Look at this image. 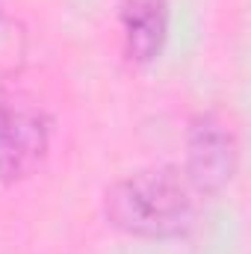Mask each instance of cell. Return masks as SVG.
Masks as SVG:
<instances>
[{"mask_svg": "<svg viewBox=\"0 0 251 254\" xmlns=\"http://www.w3.org/2000/svg\"><path fill=\"white\" fill-rule=\"evenodd\" d=\"M104 219L125 237L181 240L195 225V192L175 166H148L104 192Z\"/></svg>", "mask_w": 251, "mask_h": 254, "instance_id": "obj_1", "label": "cell"}, {"mask_svg": "<svg viewBox=\"0 0 251 254\" xmlns=\"http://www.w3.org/2000/svg\"><path fill=\"white\" fill-rule=\"evenodd\" d=\"M54 122L21 89H0V184L30 181L48 160Z\"/></svg>", "mask_w": 251, "mask_h": 254, "instance_id": "obj_2", "label": "cell"}, {"mask_svg": "<svg viewBox=\"0 0 251 254\" xmlns=\"http://www.w3.org/2000/svg\"><path fill=\"white\" fill-rule=\"evenodd\" d=\"M240 166V139L231 119L201 110L184 133V178L195 195H219L231 187Z\"/></svg>", "mask_w": 251, "mask_h": 254, "instance_id": "obj_3", "label": "cell"}, {"mask_svg": "<svg viewBox=\"0 0 251 254\" xmlns=\"http://www.w3.org/2000/svg\"><path fill=\"white\" fill-rule=\"evenodd\" d=\"M116 15L127 63H157L169 39V0H116Z\"/></svg>", "mask_w": 251, "mask_h": 254, "instance_id": "obj_4", "label": "cell"}, {"mask_svg": "<svg viewBox=\"0 0 251 254\" xmlns=\"http://www.w3.org/2000/svg\"><path fill=\"white\" fill-rule=\"evenodd\" d=\"M15 60H21V36L15 33V21L0 6V63L15 65Z\"/></svg>", "mask_w": 251, "mask_h": 254, "instance_id": "obj_5", "label": "cell"}]
</instances>
